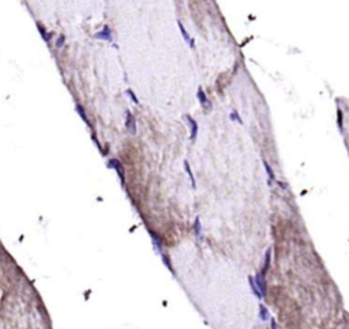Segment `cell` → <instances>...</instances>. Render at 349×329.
I'll return each mask as SVG.
<instances>
[{"mask_svg":"<svg viewBox=\"0 0 349 329\" xmlns=\"http://www.w3.org/2000/svg\"><path fill=\"white\" fill-rule=\"evenodd\" d=\"M108 166H110V167H113V169L117 171V174H119L120 180H121V184H124V171H123V166H121V163H120L117 159H109V162H108Z\"/></svg>","mask_w":349,"mask_h":329,"instance_id":"1","label":"cell"},{"mask_svg":"<svg viewBox=\"0 0 349 329\" xmlns=\"http://www.w3.org/2000/svg\"><path fill=\"white\" fill-rule=\"evenodd\" d=\"M198 98H199V102H201V105H202L203 108L210 109V105H209V99L206 98V94H205V91L202 90V87H199V88H198Z\"/></svg>","mask_w":349,"mask_h":329,"instance_id":"6","label":"cell"},{"mask_svg":"<svg viewBox=\"0 0 349 329\" xmlns=\"http://www.w3.org/2000/svg\"><path fill=\"white\" fill-rule=\"evenodd\" d=\"M263 164H265V170H266V173H267V175H269V184H273V181L276 180L274 178V173H273V169H271V166L269 164V162L267 160H263Z\"/></svg>","mask_w":349,"mask_h":329,"instance_id":"7","label":"cell"},{"mask_svg":"<svg viewBox=\"0 0 349 329\" xmlns=\"http://www.w3.org/2000/svg\"><path fill=\"white\" fill-rule=\"evenodd\" d=\"M75 109H77V112H78V113H79V116L82 117V120H83L85 123H86V124H89V120H87V117H86V113H85L83 108H82V106H81L79 103H77V105H75Z\"/></svg>","mask_w":349,"mask_h":329,"instance_id":"9","label":"cell"},{"mask_svg":"<svg viewBox=\"0 0 349 329\" xmlns=\"http://www.w3.org/2000/svg\"><path fill=\"white\" fill-rule=\"evenodd\" d=\"M230 118H232V120H236V121H237V123H239V124H243V121H241V118L239 117V114H237V112H236V110L230 113Z\"/></svg>","mask_w":349,"mask_h":329,"instance_id":"12","label":"cell"},{"mask_svg":"<svg viewBox=\"0 0 349 329\" xmlns=\"http://www.w3.org/2000/svg\"><path fill=\"white\" fill-rule=\"evenodd\" d=\"M94 37H96L97 40H105V41H110V40H112V34H110V30H109L108 26H104L102 31L97 33Z\"/></svg>","mask_w":349,"mask_h":329,"instance_id":"4","label":"cell"},{"mask_svg":"<svg viewBox=\"0 0 349 329\" xmlns=\"http://www.w3.org/2000/svg\"><path fill=\"white\" fill-rule=\"evenodd\" d=\"M255 282H256V288H258V291H259V293H261V295L263 297V294H265L266 288H265V280H263V276H262L261 273H256Z\"/></svg>","mask_w":349,"mask_h":329,"instance_id":"5","label":"cell"},{"mask_svg":"<svg viewBox=\"0 0 349 329\" xmlns=\"http://www.w3.org/2000/svg\"><path fill=\"white\" fill-rule=\"evenodd\" d=\"M64 41H66L64 36H59L58 41H56V47H58V48H62V47H63V44H64Z\"/></svg>","mask_w":349,"mask_h":329,"instance_id":"14","label":"cell"},{"mask_svg":"<svg viewBox=\"0 0 349 329\" xmlns=\"http://www.w3.org/2000/svg\"><path fill=\"white\" fill-rule=\"evenodd\" d=\"M125 127H127V129L130 131L131 133H135L136 132V128H135V118H134V116L130 113V110H127V120H125Z\"/></svg>","mask_w":349,"mask_h":329,"instance_id":"3","label":"cell"},{"mask_svg":"<svg viewBox=\"0 0 349 329\" xmlns=\"http://www.w3.org/2000/svg\"><path fill=\"white\" fill-rule=\"evenodd\" d=\"M195 230H197V234L199 235V233H201V223H199V218H197V219H195Z\"/></svg>","mask_w":349,"mask_h":329,"instance_id":"15","label":"cell"},{"mask_svg":"<svg viewBox=\"0 0 349 329\" xmlns=\"http://www.w3.org/2000/svg\"><path fill=\"white\" fill-rule=\"evenodd\" d=\"M184 167H186V171H187V174H188V177H190V180H191V184H192V186L195 188V180H194V174H192V171H191V169H190V166H188V162L187 160H184Z\"/></svg>","mask_w":349,"mask_h":329,"instance_id":"10","label":"cell"},{"mask_svg":"<svg viewBox=\"0 0 349 329\" xmlns=\"http://www.w3.org/2000/svg\"><path fill=\"white\" fill-rule=\"evenodd\" d=\"M38 30H40V33H41L42 38H44L45 41H47V42L51 41V37H52V36H51V34H48L47 31H45V29H44V27H41V26H40V27H38Z\"/></svg>","mask_w":349,"mask_h":329,"instance_id":"11","label":"cell"},{"mask_svg":"<svg viewBox=\"0 0 349 329\" xmlns=\"http://www.w3.org/2000/svg\"><path fill=\"white\" fill-rule=\"evenodd\" d=\"M127 94H128V97H130L131 99H132V101H134V102H135V103H139V101H138V98H136V95H135V94H134V91H132V90H127Z\"/></svg>","mask_w":349,"mask_h":329,"instance_id":"13","label":"cell"},{"mask_svg":"<svg viewBox=\"0 0 349 329\" xmlns=\"http://www.w3.org/2000/svg\"><path fill=\"white\" fill-rule=\"evenodd\" d=\"M186 118H187V121L190 123V128H191V136L190 138L192 140H195L197 139V135H198V124H197V121L191 116H188V114L186 116Z\"/></svg>","mask_w":349,"mask_h":329,"instance_id":"2","label":"cell"},{"mask_svg":"<svg viewBox=\"0 0 349 329\" xmlns=\"http://www.w3.org/2000/svg\"><path fill=\"white\" fill-rule=\"evenodd\" d=\"M179 29H180V31H182V34H183V37H184V40H186V42H188V44H190V45H191V47H192V48L195 47V45H194V41H192V40H191V38H190V36H188V33H187V31H186V29H184V26H183L182 23H180V22H179Z\"/></svg>","mask_w":349,"mask_h":329,"instance_id":"8","label":"cell"}]
</instances>
